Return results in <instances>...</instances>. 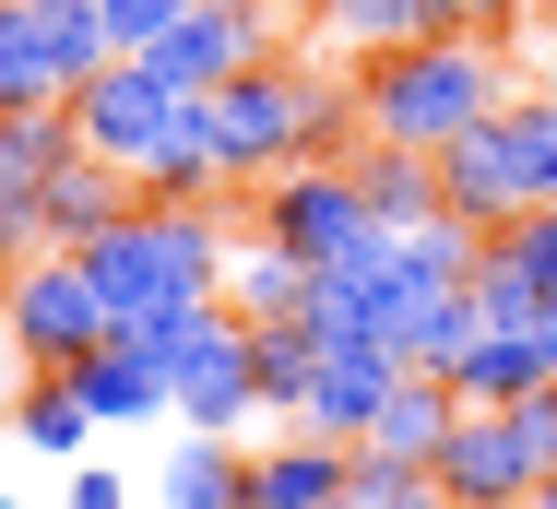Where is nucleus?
<instances>
[{
    "mask_svg": "<svg viewBox=\"0 0 557 509\" xmlns=\"http://www.w3.org/2000/svg\"><path fill=\"white\" fill-rule=\"evenodd\" d=\"M344 72H356V107H368V142H416V154L462 142L474 119H498V107L522 96L510 48L474 36V24L404 36V48H368V60H344Z\"/></svg>",
    "mask_w": 557,
    "mask_h": 509,
    "instance_id": "1",
    "label": "nucleus"
},
{
    "mask_svg": "<svg viewBox=\"0 0 557 509\" xmlns=\"http://www.w3.org/2000/svg\"><path fill=\"white\" fill-rule=\"evenodd\" d=\"M96 273L108 320H143V308H190V297H225V225L214 202H131L108 237L72 249Z\"/></svg>",
    "mask_w": 557,
    "mask_h": 509,
    "instance_id": "2",
    "label": "nucleus"
},
{
    "mask_svg": "<svg viewBox=\"0 0 557 509\" xmlns=\"http://www.w3.org/2000/svg\"><path fill=\"white\" fill-rule=\"evenodd\" d=\"M202 142H214L225 190H261V178L309 166V60H297V48H273V60L225 72L214 96H202Z\"/></svg>",
    "mask_w": 557,
    "mask_h": 509,
    "instance_id": "3",
    "label": "nucleus"
},
{
    "mask_svg": "<svg viewBox=\"0 0 557 509\" xmlns=\"http://www.w3.org/2000/svg\"><path fill=\"white\" fill-rule=\"evenodd\" d=\"M428 474H440L450 509H522L557 474V392H534V404H462V426L428 450Z\"/></svg>",
    "mask_w": 557,
    "mask_h": 509,
    "instance_id": "4",
    "label": "nucleus"
},
{
    "mask_svg": "<svg viewBox=\"0 0 557 509\" xmlns=\"http://www.w3.org/2000/svg\"><path fill=\"white\" fill-rule=\"evenodd\" d=\"M0 332H12V356H24V368H60V380H72L119 320H108L96 273H84L72 249H36V261H12V285H0Z\"/></svg>",
    "mask_w": 557,
    "mask_h": 509,
    "instance_id": "5",
    "label": "nucleus"
},
{
    "mask_svg": "<svg viewBox=\"0 0 557 509\" xmlns=\"http://www.w3.org/2000/svg\"><path fill=\"white\" fill-rule=\"evenodd\" d=\"M249 237H273L285 261H309V273H333L344 249L368 237V202H356V178H344V166H321V154H309V166H285V178H261V225H249Z\"/></svg>",
    "mask_w": 557,
    "mask_h": 509,
    "instance_id": "6",
    "label": "nucleus"
},
{
    "mask_svg": "<svg viewBox=\"0 0 557 509\" xmlns=\"http://www.w3.org/2000/svg\"><path fill=\"white\" fill-rule=\"evenodd\" d=\"M178 119H190V96H178L154 60H131V48H119L108 72L72 96V131H84V154H108V166H143V154H154Z\"/></svg>",
    "mask_w": 557,
    "mask_h": 509,
    "instance_id": "7",
    "label": "nucleus"
},
{
    "mask_svg": "<svg viewBox=\"0 0 557 509\" xmlns=\"http://www.w3.org/2000/svg\"><path fill=\"white\" fill-rule=\"evenodd\" d=\"M474 308H486V332H546V308H557V202L486 225V249H474Z\"/></svg>",
    "mask_w": 557,
    "mask_h": 509,
    "instance_id": "8",
    "label": "nucleus"
},
{
    "mask_svg": "<svg viewBox=\"0 0 557 509\" xmlns=\"http://www.w3.org/2000/svg\"><path fill=\"white\" fill-rule=\"evenodd\" d=\"M131 60H154L178 96H214L225 72H249V60H273V0H190L154 48H131Z\"/></svg>",
    "mask_w": 557,
    "mask_h": 509,
    "instance_id": "9",
    "label": "nucleus"
},
{
    "mask_svg": "<svg viewBox=\"0 0 557 509\" xmlns=\"http://www.w3.org/2000/svg\"><path fill=\"white\" fill-rule=\"evenodd\" d=\"M392 380H404V356L380 344V332H321V368H309V404L285 414V426H309V438H368L380 404H392Z\"/></svg>",
    "mask_w": 557,
    "mask_h": 509,
    "instance_id": "10",
    "label": "nucleus"
},
{
    "mask_svg": "<svg viewBox=\"0 0 557 509\" xmlns=\"http://www.w3.org/2000/svg\"><path fill=\"white\" fill-rule=\"evenodd\" d=\"M131 202H143V190H131V166L72 154V166H48V178L24 190V225H36V249H84V237H108Z\"/></svg>",
    "mask_w": 557,
    "mask_h": 509,
    "instance_id": "11",
    "label": "nucleus"
},
{
    "mask_svg": "<svg viewBox=\"0 0 557 509\" xmlns=\"http://www.w3.org/2000/svg\"><path fill=\"white\" fill-rule=\"evenodd\" d=\"M12 12H24V60H36L48 96H84V84L119 60V36H108L96 0H12Z\"/></svg>",
    "mask_w": 557,
    "mask_h": 509,
    "instance_id": "12",
    "label": "nucleus"
},
{
    "mask_svg": "<svg viewBox=\"0 0 557 509\" xmlns=\"http://www.w3.org/2000/svg\"><path fill=\"white\" fill-rule=\"evenodd\" d=\"M344 438H309V426H285L273 414V450H249V509H321L344 498Z\"/></svg>",
    "mask_w": 557,
    "mask_h": 509,
    "instance_id": "13",
    "label": "nucleus"
},
{
    "mask_svg": "<svg viewBox=\"0 0 557 509\" xmlns=\"http://www.w3.org/2000/svg\"><path fill=\"white\" fill-rule=\"evenodd\" d=\"M72 392H84L96 426H154V414H166V368H154V344H143V332H108V344L72 368Z\"/></svg>",
    "mask_w": 557,
    "mask_h": 509,
    "instance_id": "14",
    "label": "nucleus"
},
{
    "mask_svg": "<svg viewBox=\"0 0 557 509\" xmlns=\"http://www.w3.org/2000/svg\"><path fill=\"white\" fill-rule=\"evenodd\" d=\"M440 380L462 404H534V392H557V356H546V332H474Z\"/></svg>",
    "mask_w": 557,
    "mask_h": 509,
    "instance_id": "15",
    "label": "nucleus"
},
{
    "mask_svg": "<svg viewBox=\"0 0 557 509\" xmlns=\"http://www.w3.org/2000/svg\"><path fill=\"white\" fill-rule=\"evenodd\" d=\"M344 178H356L368 225H392V237L440 213V154H416V142H356V154H344Z\"/></svg>",
    "mask_w": 557,
    "mask_h": 509,
    "instance_id": "16",
    "label": "nucleus"
},
{
    "mask_svg": "<svg viewBox=\"0 0 557 509\" xmlns=\"http://www.w3.org/2000/svg\"><path fill=\"white\" fill-rule=\"evenodd\" d=\"M440 213L462 225H510L522 190H510V142H498V119H474L462 142H440Z\"/></svg>",
    "mask_w": 557,
    "mask_h": 509,
    "instance_id": "17",
    "label": "nucleus"
},
{
    "mask_svg": "<svg viewBox=\"0 0 557 509\" xmlns=\"http://www.w3.org/2000/svg\"><path fill=\"white\" fill-rule=\"evenodd\" d=\"M309 297H321V273L285 261L273 237H237V249H225V308H237V320H309Z\"/></svg>",
    "mask_w": 557,
    "mask_h": 509,
    "instance_id": "18",
    "label": "nucleus"
},
{
    "mask_svg": "<svg viewBox=\"0 0 557 509\" xmlns=\"http://www.w3.org/2000/svg\"><path fill=\"white\" fill-rule=\"evenodd\" d=\"M450 426H462V392H450L440 368H404V380H392V404H380V426H368L356 450H404V462H428Z\"/></svg>",
    "mask_w": 557,
    "mask_h": 509,
    "instance_id": "19",
    "label": "nucleus"
},
{
    "mask_svg": "<svg viewBox=\"0 0 557 509\" xmlns=\"http://www.w3.org/2000/svg\"><path fill=\"white\" fill-rule=\"evenodd\" d=\"M154 498L166 509H249V438H190V426H178Z\"/></svg>",
    "mask_w": 557,
    "mask_h": 509,
    "instance_id": "20",
    "label": "nucleus"
},
{
    "mask_svg": "<svg viewBox=\"0 0 557 509\" xmlns=\"http://www.w3.org/2000/svg\"><path fill=\"white\" fill-rule=\"evenodd\" d=\"M84 131H72V96H36V107H0V190H36L48 166H72Z\"/></svg>",
    "mask_w": 557,
    "mask_h": 509,
    "instance_id": "21",
    "label": "nucleus"
},
{
    "mask_svg": "<svg viewBox=\"0 0 557 509\" xmlns=\"http://www.w3.org/2000/svg\"><path fill=\"white\" fill-rule=\"evenodd\" d=\"M404 36H428V0H309L321 60H368V48H404Z\"/></svg>",
    "mask_w": 557,
    "mask_h": 509,
    "instance_id": "22",
    "label": "nucleus"
},
{
    "mask_svg": "<svg viewBox=\"0 0 557 509\" xmlns=\"http://www.w3.org/2000/svg\"><path fill=\"white\" fill-rule=\"evenodd\" d=\"M498 142H510V190H522V213L557 202V96H546V84H522V96L498 107Z\"/></svg>",
    "mask_w": 557,
    "mask_h": 509,
    "instance_id": "23",
    "label": "nucleus"
},
{
    "mask_svg": "<svg viewBox=\"0 0 557 509\" xmlns=\"http://www.w3.org/2000/svg\"><path fill=\"white\" fill-rule=\"evenodd\" d=\"M309 368H321V320H249V380H261V414L309 404Z\"/></svg>",
    "mask_w": 557,
    "mask_h": 509,
    "instance_id": "24",
    "label": "nucleus"
},
{
    "mask_svg": "<svg viewBox=\"0 0 557 509\" xmlns=\"http://www.w3.org/2000/svg\"><path fill=\"white\" fill-rule=\"evenodd\" d=\"M84 426H96V414H84V392H72L60 368H36V380H24V404H12V438H36L48 462H84Z\"/></svg>",
    "mask_w": 557,
    "mask_h": 509,
    "instance_id": "25",
    "label": "nucleus"
},
{
    "mask_svg": "<svg viewBox=\"0 0 557 509\" xmlns=\"http://www.w3.org/2000/svg\"><path fill=\"white\" fill-rule=\"evenodd\" d=\"M344 498H356V509H450L440 474L404 462V450H356V462H344Z\"/></svg>",
    "mask_w": 557,
    "mask_h": 509,
    "instance_id": "26",
    "label": "nucleus"
},
{
    "mask_svg": "<svg viewBox=\"0 0 557 509\" xmlns=\"http://www.w3.org/2000/svg\"><path fill=\"white\" fill-rule=\"evenodd\" d=\"M96 12H108V36H119V48H154V36H166L190 0H96Z\"/></svg>",
    "mask_w": 557,
    "mask_h": 509,
    "instance_id": "27",
    "label": "nucleus"
},
{
    "mask_svg": "<svg viewBox=\"0 0 557 509\" xmlns=\"http://www.w3.org/2000/svg\"><path fill=\"white\" fill-rule=\"evenodd\" d=\"M522 12H534V0H428V36H440V24H474V36H498V24H522Z\"/></svg>",
    "mask_w": 557,
    "mask_h": 509,
    "instance_id": "28",
    "label": "nucleus"
},
{
    "mask_svg": "<svg viewBox=\"0 0 557 509\" xmlns=\"http://www.w3.org/2000/svg\"><path fill=\"white\" fill-rule=\"evenodd\" d=\"M12 261H36V225H24V190H0V285H12Z\"/></svg>",
    "mask_w": 557,
    "mask_h": 509,
    "instance_id": "29",
    "label": "nucleus"
},
{
    "mask_svg": "<svg viewBox=\"0 0 557 509\" xmlns=\"http://www.w3.org/2000/svg\"><path fill=\"white\" fill-rule=\"evenodd\" d=\"M72 509H131V486H119L108 462H72Z\"/></svg>",
    "mask_w": 557,
    "mask_h": 509,
    "instance_id": "30",
    "label": "nucleus"
},
{
    "mask_svg": "<svg viewBox=\"0 0 557 509\" xmlns=\"http://www.w3.org/2000/svg\"><path fill=\"white\" fill-rule=\"evenodd\" d=\"M534 84H546V96H557V24H546V36H534Z\"/></svg>",
    "mask_w": 557,
    "mask_h": 509,
    "instance_id": "31",
    "label": "nucleus"
},
{
    "mask_svg": "<svg viewBox=\"0 0 557 509\" xmlns=\"http://www.w3.org/2000/svg\"><path fill=\"white\" fill-rule=\"evenodd\" d=\"M522 509H557V474H546V486H534V498H522Z\"/></svg>",
    "mask_w": 557,
    "mask_h": 509,
    "instance_id": "32",
    "label": "nucleus"
},
{
    "mask_svg": "<svg viewBox=\"0 0 557 509\" xmlns=\"http://www.w3.org/2000/svg\"><path fill=\"white\" fill-rule=\"evenodd\" d=\"M321 509H356V498H321Z\"/></svg>",
    "mask_w": 557,
    "mask_h": 509,
    "instance_id": "33",
    "label": "nucleus"
},
{
    "mask_svg": "<svg viewBox=\"0 0 557 509\" xmlns=\"http://www.w3.org/2000/svg\"><path fill=\"white\" fill-rule=\"evenodd\" d=\"M0 509H12V498H0Z\"/></svg>",
    "mask_w": 557,
    "mask_h": 509,
    "instance_id": "34",
    "label": "nucleus"
}]
</instances>
